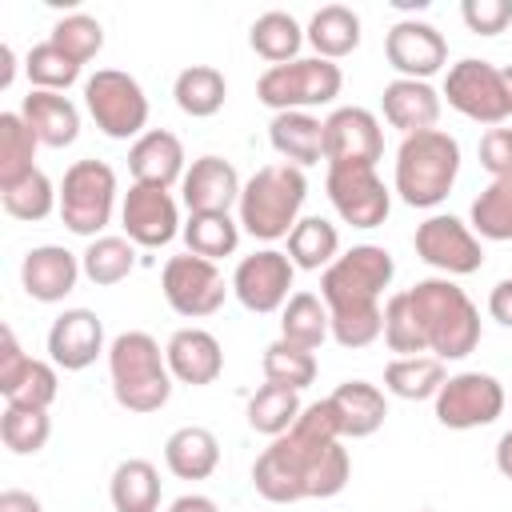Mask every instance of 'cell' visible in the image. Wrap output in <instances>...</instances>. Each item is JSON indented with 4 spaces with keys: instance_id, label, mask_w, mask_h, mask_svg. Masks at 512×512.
I'll return each instance as SVG.
<instances>
[{
    "instance_id": "cell-1",
    "label": "cell",
    "mask_w": 512,
    "mask_h": 512,
    "mask_svg": "<svg viewBox=\"0 0 512 512\" xmlns=\"http://www.w3.org/2000/svg\"><path fill=\"white\" fill-rule=\"evenodd\" d=\"M408 300L420 316L428 352L436 360H464L468 352H476L480 312L460 284H452L448 276H428V280H416L408 288Z\"/></svg>"
},
{
    "instance_id": "cell-2",
    "label": "cell",
    "mask_w": 512,
    "mask_h": 512,
    "mask_svg": "<svg viewBox=\"0 0 512 512\" xmlns=\"http://www.w3.org/2000/svg\"><path fill=\"white\" fill-rule=\"evenodd\" d=\"M304 196H308V180H304V168L296 164H264L256 168L244 188H240V228L252 236V240H280L296 228L300 220V208H304Z\"/></svg>"
},
{
    "instance_id": "cell-3",
    "label": "cell",
    "mask_w": 512,
    "mask_h": 512,
    "mask_svg": "<svg viewBox=\"0 0 512 512\" xmlns=\"http://www.w3.org/2000/svg\"><path fill=\"white\" fill-rule=\"evenodd\" d=\"M112 396L124 412H160L172 396V372L164 348L148 332H120L108 344Z\"/></svg>"
},
{
    "instance_id": "cell-4",
    "label": "cell",
    "mask_w": 512,
    "mask_h": 512,
    "mask_svg": "<svg viewBox=\"0 0 512 512\" xmlns=\"http://www.w3.org/2000/svg\"><path fill=\"white\" fill-rule=\"evenodd\" d=\"M460 176V144L444 128H428L400 140L396 192L408 208H436Z\"/></svg>"
},
{
    "instance_id": "cell-5",
    "label": "cell",
    "mask_w": 512,
    "mask_h": 512,
    "mask_svg": "<svg viewBox=\"0 0 512 512\" xmlns=\"http://www.w3.org/2000/svg\"><path fill=\"white\" fill-rule=\"evenodd\" d=\"M396 260L380 244H352L344 256H336L324 276H320V300L328 312H348V308H376L380 292L392 284Z\"/></svg>"
},
{
    "instance_id": "cell-6",
    "label": "cell",
    "mask_w": 512,
    "mask_h": 512,
    "mask_svg": "<svg viewBox=\"0 0 512 512\" xmlns=\"http://www.w3.org/2000/svg\"><path fill=\"white\" fill-rule=\"evenodd\" d=\"M340 64L324 56H300L292 64H276L256 80V96L272 112H308L332 104L340 96Z\"/></svg>"
},
{
    "instance_id": "cell-7",
    "label": "cell",
    "mask_w": 512,
    "mask_h": 512,
    "mask_svg": "<svg viewBox=\"0 0 512 512\" xmlns=\"http://www.w3.org/2000/svg\"><path fill=\"white\" fill-rule=\"evenodd\" d=\"M84 108L108 140H140L148 124V96L136 76L120 68H96L84 80Z\"/></svg>"
},
{
    "instance_id": "cell-8",
    "label": "cell",
    "mask_w": 512,
    "mask_h": 512,
    "mask_svg": "<svg viewBox=\"0 0 512 512\" xmlns=\"http://www.w3.org/2000/svg\"><path fill=\"white\" fill-rule=\"evenodd\" d=\"M116 208V172L104 160H76L60 180V220L68 232L96 240Z\"/></svg>"
},
{
    "instance_id": "cell-9",
    "label": "cell",
    "mask_w": 512,
    "mask_h": 512,
    "mask_svg": "<svg viewBox=\"0 0 512 512\" xmlns=\"http://www.w3.org/2000/svg\"><path fill=\"white\" fill-rule=\"evenodd\" d=\"M444 100L460 116H468L476 124H492V128H500L512 116L508 112L500 68L492 60H476V56H464V60H456L448 68V76H444Z\"/></svg>"
},
{
    "instance_id": "cell-10",
    "label": "cell",
    "mask_w": 512,
    "mask_h": 512,
    "mask_svg": "<svg viewBox=\"0 0 512 512\" xmlns=\"http://www.w3.org/2000/svg\"><path fill=\"white\" fill-rule=\"evenodd\" d=\"M160 288H164V300L176 316H188V320H200V316H212L224 296L232 292V284H224L220 268L204 256H168L164 272H160Z\"/></svg>"
},
{
    "instance_id": "cell-11",
    "label": "cell",
    "mask_w": 512,
    "mask_h": 512,
    "mask_svg": "<svg viewBox=\"0 0 512 512\" xmlns=\"http://www.w3.org/2000/svg\"><path fill=\"white\" fill-rule=\"evenodd\" d=\"M432 404H436V420L444 428L468 432V428L492 424L504 412L508 396H504V384L496 376H488V372H456V376H448L440 384Z\"/></svg>"
},
{
    "instance_id": "cell-12",
    "label": "cell",
    "mask_w": 512,
    "mask_h": 512,
    "mask_svg": "<svg viewBox=\"0 0 512 512\" xmlns=\"http://www.w3.org/2000/svg\"><path fill=\"white\" fill-rule=\"evenodd\" d=\"M384 156V132L380 120L360 108H332L324 120V160L328 168H376V160Z\"/></svg>"
},
{
    "instance_id": "cell-13",
    "label": "cell",
    "mask_w": 512,
    "mask_h": 512,
    "mask_svg": "<svg viewBox=\"0 0 512 512\" xmlns=\"http://www.w3.org/2000/svg\"><path fill=\"white\" fill-rule=\"evenodd\" d=\"M416 256L432 268H440L444 276H472L480 272L484 264V248H480V236L456 220V216H428L424 224H416Z\"/></svg>"
},
{
    "instance_id": "cell-14",
    "label": "cell",
    "mask_w": 512,
    "mask_h": 512,
    "mask_svg": "<svg viewBox=\"0 0 512 512\" xmlns=\"http://www.w3.org/2000/svg\"><path fill=\"white\" fill-rule=\"evenodd\" d=\"M292 276H296V264L288 260V252L260 248V252H252V256H244L236 264V272H232V296L248 312L268 316V312H280L288 304Z\"/></svg>"
},
{
    "instance_id": "cell-15",
    "label": "cell",
    "mask_w": 512,
    "mask_h": 512,
    "mask_svg": "<svg viewBox=\"0 0 512 512\" xmlns=\"http://www.w3.org/2000/svg\"><path fill=\"white\" fill-rule=\"evenodd\" d=\"M324 188L336 216L352 228H380L392 212V196L376 168H328Z\"/></svg>"
},
{
    "instance_id": "cell-16",
    "label": "cell",
    "mask_w": 512,
    "mask_h": 512,
    "mask_svg": "<svg viewBox=\"0 0 512 512\" xmlns=\"http://www.w3.org/2000/svg\"><path fill=\"white\" fill-rule=\"evenodd\" d=\"M276 444L292 456V464L300 468V480H304V496L308 500H328V496H340L348 476H352V464H348V452L340 448V440H308L300 432H284L276 436Z\"/></svg>"
},
{
    "instance_id": "cell-17",
    "label": "cell",
    "mask_w": 512,
    "mask_h": 512,
    "mask_svg": "<svg viewBox=\"0 0 512 512\" xmlns=\"http://www.w3.org/2000/svg\"><path fill=\"white\" fill-rule=\"evenodd\" d=\"M120 224H124V236L136 248H164L184 228L172 192L168 188H148V184H132L124 192Z\"/></svg>"
},
{
    "instance_id": "cell-18",
    "label": "cell",
    "mask_w": 512,
    "mask_h": 512,
    "mask_svg": "<svg viewBox=\"0 0 512 512\" xmlns=\"http://www.w3.org/2000/svg\"><path fill=\"white\" fill-rule=\"evenodd\" d=\"M384 56L404 80H428L448 64V40L428 20H396L384 36Z\"/></svg>"
},
{
    "instance_id": "cell-19",
    "label": "cell",
    "mask_w": 512,
    "mask_h": 512,
    "mask_svg": "<svg viewBox=\"0 0 512 512\" xmlns=\"http://www.w3.org/2000/svg\"><path fill=\"white\" fill-rule=\"evenodd\" d=\"M104 352V324L92 308H64L48 328V356L64 372H84Z\"/></svg>"
},
{
    "instance_id": "cell-20",
    "label": "cell",
    "mask_w": 512,
    "mask_h": 512,
    "mask_svg": "<svg viewBox=\"0 0 512 512\" xmlns=\"http://www.w3.org/2000/svg\"><path fill=\"white\" fill-rule=\"evenodd\" d=\"M164 360H168L172 380L192 384V388L216 384L224 372V348L208 328H176L164 344Z\"/></svg>"
},
{
    "instance_id": "cell-21",
    "label": "cell",
    "mask_w": 512,
    "mask_h": 512,
    "mask_svg": "<svg viewBox=\"0 0 512 512\" xmlns=\"http://www.w3.org/2000/svg\"><path fill=\"white\" fill-rule=\"evenodd\" d=\"M80 272H84L80 260H76L68 248H60V244L28 248L24 260H20V284H24V292H28L32 300H40V304L64 300V296L76 288Z\"/></svg>"
},
{
    "instance_id": "cell-22",
    "label": "cell",
    "mask_w": 512,
    "mask_h": 512,
    "mask_svg": "<svg viewBox=\"0 0 512 512\" xmlns=\"http://www.w3.org/2000/svg\"><path fill=\"white\" fill-rule=\"evenodd\" d=\"M240 176L224 156H200L180 180V196L188 212H232L240 204Z\"/></svg>"
},
{
    "instance_id": "cell-23",
    "label": "cell",
    "mask_w": 512,
    "mask_h": 512,
    "mask_svg": "<svg viewBox=\"0 0 512 512\" xmlns=\"http://www.w3.org/2000/svg\"><path fill=\"white\" fill-rule=\"evenodd\" d=\"M128 172H132V184H148V188H172L176 180H184L188 168H184L180 136L164 128H148L128 148Z\"/></svg>"
},
{
    "instance_id": "cell-24",
    "label": "cell",
    "mask_w": 512,
    "mask_h": 512,
    "mask_svg": "<svg viewBox=\"0 0 512 512\" xmlns=\"http://www.w3.org/2000/svg\"><path fill=\"white\" fill-rule=\"evenodd\" d=\"M380 112L404 136H416V132L436 128V120H440V92L428 80H404V76H396L380 92Z\"/></svg>"
},
{
    "instance_id": "cell-25",
    "label": "cell",
    "mask_w": 512,
    "mask_h": 512,
    "mask_svg": "<svg viewBox=\"0 0 512 512\" xmlns=\"http://www.w3.org/2000/svg\"><path fill=\"white\" fill-rule=\"evenodd\" d=\"M336 420H340V436L344 440H364L372 432H380L384 416H388V400L376 384L368 380H344L336 384V392L328 396Z\"/></svg>"
},
{
    "instance_id": "cell-26",
    "label": "cell",
    "mask_w": 512,
    "mask_h": 512,
    "mask_svg": "<svg viewBox=\"0 0 512 512\" xmlns=\"http://www.w3.org/2000/svg\"><path fill=\"white\" fill-rule=\"evenodd\" d=\"M268 140L284 164L308 168L324 160V120L312 112H276L268 124Z\"/></svg>"
},
{
    "instance_id": "cell-27",
    "label": "cell",
    "mask_w": 512,
    "mask_h": 512,
    "mask_svg": "<svg viewBox=\"0 0 512 512\" xmlns=\"http://www.w3.org/2000/svg\"><path fill=\"white\" fill-rule=\"evenodd\" d=\"M20 116L32 124V132L40 136V144L48 148H68L76 136H80V112L68 96L60 92H40L32 88L20 104Z\"/></svg>"
},
{
    "instance_id": "cell-28",
    "label": "cell",
    "mask_w": 512,
    "mask_h": 512,
    "mask_svg": "<svg viewBox=\"0 0 512 512\" xmlns=\"http://www.w3.org/2000/svg\"><path fill=\"white\" fill-rule=\"evenodd\" d=\"M164 464L180 480H208L220 464V440L200 424H184L164 440Z\"/></svg>"
},
{
    "instance_id": "cell-29",
    "label": "cell",
    "mask_w": 512,
    "mask_h": 512,
    "mask_svg": "<svg viewBox=\"0 0 512 512\" xmlns=\"http://www.w3.org/2000/svg\"><path fill=\"white\" fill-rule=\"evenodd\" d=\"M304 40L316 48V56L324 60H344L348 52L360 48V16L344 4H324L312 12L308 28H304Z\"/></svg>"
},
{
    "instance_id": "cell-30",
    "label": "cell",
    "mask_w": 512,
    "mask_h": 512,
    "mask_svg": "<svg viewBox=\"0 0 512 512\" xmlns=\"http://www.w3.org/2000/svg\"><path fill=\"white\" fill-rule=\"evenodd\" d=\"M108 496L116 512H156L160 508V472L152 460H120L112 480H108Z\"/></svg>"
},
{
    "instance_id": "cell-31",
    "label": "cell",
    "mask_w": 512,
    "mask_h": 512,
    "mask_svg": "<svg viewBox=\"0 0 512 512\" xmlns=\"http://www.w3.org/2000/svg\"><path fill=\"white\" fill-rule=\"evenodd\" d=\"M328 336H332L328 304H324L316 292H292L288 304L280 308V340L316 352Z\"/></svg>"
},
{
    "instance_id": "cell-32",
    "label": "cell",
    "mask_w": 512,
    "mask_h": 512,
    "mask_svg": "<svg viewBox=\"0 0 512 512\" xmlns=\"http://www.w3.org/2000/svg\"><path fill=\"white\" fill-rule=\"evenodd\" d=\"M172 96H176V108L192 120H208L224 108L228 100V84H224V72L212 68V64H192L176 76L172 84Z\"/></svg>"
},
{
    "instance_id": "cell-33",
    "label": "cell",
    "mask_w": 512,
    "mask_h": 512,
    "mask_svg": "<svg viewBox=\"0 0 512 512\" xmlns=\"http://www.w3.org/2000/svg\"><path fill=\"white\" fill-rule=\"evenodd\" d=\"M252 488L268 500V504H296V500H308L304 496V480H300V468L292 464V456L272 440L256 464H252Z\"/></svg>"
},
{
    "instance_id": "cell-34",
    "label": "cell",
    "mask_w": 512,
    "mask_h": 512,
    "mask_svg": "<svg viewBox=\"0 0 512 512\" xmlns=\"http://www.w3.org/2000/svg\"><path fill=\"white\" fill-rule=\"evenodd\" d=\"M248 44H252V52H256L260 60H268L272 68H276V64H292V60H300L296 52H300V44H304V28H300L288 12L272 8V12H264V16L252 20Z\"/></svg>"
},
{
    "instance_id": "cell-35",
    "label": "cell",
    "mask_w": 512,
    "mask_h": 512,
    "mask_svg": "<svg viewBox=\"0 0 512 512\" xmlns=\"http://www.w3.org/2000/svg\"><path fill=\"white\" fill-rule=\"evenodd\" d=\"M184 244L192 256L204 260H224L236 252L240 244V220H232V212H188V224L180 228Z\"/></svg>"
},
{
    "instance_id": "cell-36",
    "label": "cell",
    "mask_w": 512,
    "mask_h": 512,
    "mask_svg": "<svg viewBox=\"0 0 512 512\" xmlns=\"http://www.w3.org/2000/svg\"><path fill=\"white\" fill-rule=\"evenodd\" d=\"M340 256V232L324 216H300L288 232V260L304 272H320Z\"/></svg>"
},
{
    "instance_id": "cell-37",
    "label": "cell",
    "mask_w": 512,
    "mask_h": 512,
    "mask_svg": "<svg viewBox=\"0 0 512 512\" xmlns=\"http://www.w3.org/2000/svg\"><path fill=\"white\" fill-rule=\"evenodd\" d=\"M444 380L448 372H444V360L436 356H396L384 368V392L400 400H436Z\"/></svg>"
},
{
    "instance_id": "cell-38",
    "label": "cell",
    "mask_w": 512,
    "mask_h": 512,
    "mask_svg": "<svg viewBox=\"0 0 512 512\" xmlns=\"http://www.w3.org/2000/svg\"><path fill=\"white\" fill-rule=\"evenodd\" d=\"M36 148H40V136L32 132V124L20 112H4L0 116V188L36 172Z\"/></svg>"
},
{
    "instance_id": "cell-39",
    "label": "cell",
    "mask_w": 512,
    "mask_h": 512,
    "mask_svg": "<svg viewBox=\"0 0 512 512\" xmlns=\"http://www.w3.org/2000/svg\"><path fill=\"white\" fill-rule=\"evenodd\" d=\"M300 416V392L284 388V384H260L252 396H248V428L260 432V436H284Z\"/></svg>"
},
{
    "instance_id": "cell-40",
    "label": "cell",
    "mask_w": 512,
    "mask_h": 512,
    "mask_svg": "<svg viewBox=\"0 0 512 512\" xmlns=\"http://www.w3.org/2000/svg\"><path fill=\"white\" fill-rule=\"evenodd\" d=\"M80 268L100 288L120 284L136 268V244L128 236H96V240H88V248L80 256Z\"/></svg>"
},
{
    "instance_id": "cell-41",
    "label": "cell",
    "mask_w": 512,
    "mask_h": 512,
    "mask_svg": "<svg viewBox=\"0 0 512 512\" xmlns=\"http://www.w3.org/2000/svg\"><path fill=\"white\" fill-rule=\"evenodd\" d=\"M52 436V420L48 408H28V404H4L0 412V440L8 452L16 456H36Z\"/></svg>"
},
{
    "instance_id": "cell-42",
    "label": "cell",
    "mask_w": 512,
    "mask_h": 512,
    "mask_svg": "<svg viewBox=\"0 0 512 512\" xmlns=\"http://www.w3.org/2000/svg\"><path fill=\"white\" fill-rule=\"evenodd\" d=\"M0 204H4V212H8L12 220L36 224V220H44L52 208H60V192H56L52 180L36 168V172H28L24 180L0 188Z\"/></svg>"
},
{
    "instance_id": "cell-43",
    "label": "cell",
    "mask_w": 512,
    "mask_h": 512,
    "mask_svg": "<svg viewBox=\"0 0 512 512\" xmlns=\"http://www.w3.org/2000/svg\"><path fill=\"white\" fill-rule=\"evenodd\" d=\"M260 368H264V380L268 384H284L292 392H300V388H308L316 380V356L308 348L288 344V340H272L264 348Z\"/></svg>"
},
{
    "instance_id": "cell-44",
    "label": "cell",
    "mask_w": 512,
    "mask_h": 512,
    "mask_svg": "<svg viewBox=\"0 0 512 512\" xmlns=\"http://www.w3.org/2000/svg\"><path fill=\"white\" fill-rule=\"evenodd\" d=\"M480 240H512V180H492L472 200V224Z\"/></svg>"
},
{
    "instance_id": "cell-45",
    "label": "cell",
    "mask_w": 512,
    "mask_h": 512,
    "mask_svg": "<svg viewBox=\"0 0 512 512\" xmlns=\"http://www.w3.org/2000/svg\"><path fill=\"white\" fill-rule=\"evenodd\" d=\"M24 72H28L32 88H40V92H64V88H72L80 80V64L68 52H60L52 40L28 48Z\"/></svg>"
},
{
    "instance_id": "cell-46",
    "label": "cell",
    "mask_w": 512,
    "mask_h": 512,
    "mask_svg": "<svg viewBox=\"0 0 512 512\" xmlns=\"http://www.w3.org/2000/svg\"><path fill=\"white\" fill-rule=\"evenodd\" d=\"M384 344L400 356H424L428 352V340H424V328H420V316L408 300V288L404 292H392L388 304H384Z\"/></svg>"
},
{
    "instance_id": "cell-47",
    "label": "cell",
    "mask_w": 512,
    "mask_h": 512,
    "mask_svg": "<svg viewBox=\"0 0 512 512\" xmlns=\"http://www.w3.org/2000/svg\"><path fill=\"white\" fill-rule=\"evenodd\" d=\"M60 52H68L76 64H88L100 48H104V28H100V20L96 16H88V12H72V16H60L56 24H52V36H48Z\"/></svg>"
},
{
    "instance_id": "cell-48",
    "label": "cell",
    "mask_w": 512,
    "mask_h": 512,
    "mask_svg": "<svg viewBox=\"0 0 512 512\" xmlns=\"http://www.w3.org/2000/svg\"><path fill=\"white\" fill-rule=\"evenodd\" d=\"M332 320V340L340 348H368L384 336V308H348V312H328Z\"/></svg>"
},
{
    "instance_id": "cell-49",
    "label": "cell",
    "mask_w": 512,
    "mask_h": 512,
    "mask_svg": "<svg viewBox=\"0 0 512 512\" xmlns=\"http://www.w3.org/2000/svg\"><path fill=\"white\" fill-rule=\"evenodd\" d=\"M56 392H60L56 368H52L48 360H32L28 372H24V380H20L4 400H12V404H28V408H48V404L56 400Z\"/></svg>"
},
{
    "instance_id": "cell-50",
    "label": "cell",
    "mask_w": 512,
    "mask_h": 512,
    "mask_svg": "<svg viewBox=\"0 0 512 512\" xmlns=\"http://www.w3.org/2000/svg\"><path fill=\"white\" fill-rule=\"evenodd\" d=\"M460 16L476 36H500L512 24V0H464Z\"/></svg>"
},
{
    "instance_id": "cell-51",
    "label": "cell",
    "mask_w": 512,
    "mask_h": 512,
    "mask_svg": "<svg viewBox=\"0 0 512 512\" xmlns=\"http://www.w3.org/2000/svg\"><path fill=\"white\" fill-rule=\"evenodd\" d=\"M480 168L492 180H512V128H488L480 136Z\"/></svg>"
},
{
    "instance_id": "cell-52",
    "label": "cell",
    "mask_w": 512,
    "mask_h": 512,
    "mask_svg": "<svg viewBox=\"0 0 512 512\" xmlns=\"http://www.w3.org/2000/svg\"><path fill=\"white\" fill-rule=\"evenodd\" d=\"M28 364H32V356H24V348H20L16 332H12V328H4V332H0V392H4V396L24 380Z\"/></svg>"
},
{
    "instance_id": "cell-53",
    "label": "cell",
    "mask_w": 512,
    "mask_h": 512,
    "mask_svg": "<svg viewBox=\"0 0 512 512\" xmlns=\"http://www.w3.org/2000/svg\"><path fill=\"white\" fill-rule=\"evenodd\" d=\"M488 316H492L496 324L512 328V276H508V280H500V284L488 292Z\"/></svg>"
},
{
    "instance_id": "cell-54",
    "label": "cell",
    "mask_w": 512,
    "mask_h": 512,
    "mask_svg": "<svg viewBox=\"0 0 512 512\" xmlns=\"http://www.w3.org/2000/svg\"><path fill=\"white\" fill-rule=\"evenodd\" d=\"M0 512H44V508H40V500L32 492L8 488V492H0Z\"/></svg>"
},
{
    "instance_id": "cell-55",
    "label": "cell",
    "mask_w": 512,
    "mask_h": 512,
    "mask_svg": "<svg viewBox=\"0 0 512 512\" xmlns=\"http://www.w3.org/2000/svg\"><path fill=\"white\" fill-rule=\"evenodd\" d=\"M168 512H220L212 496H200V492H184L168 504Z\"/></svg>"
},
{
    "instance_id": "cell-56",
    "label": "cell",
    "mask_w": 512,
    "mask_h": 512,
    "mask_svg": "<svg viewBox=\"0 0 512 512\" xmlns=\"http://www.w3.org/2000/svg\"><path fill=\"white\" fill-rule=\"evenodd\" d=\"M496 468H500V476H508V480H512V428L496 440Z\"/></svg>"
},
{
    "instance_id": "cell-57",
    "label": "cell",
    "mask_w": 512,
    "mask_h": 512,
    "mask_svg": "<svg viewBox=\"0 0 512 512\" xmlns=\"http://www.w3.org/2000/svg\"><path fill=\"white\" fill-rule=\"evenodd\" d=\"M12 76H16V56H12L8 44H0V88H8Z\"/></svg>"
},
{
    "instance_id": "cell-58",
    "label": "cell",
    "mask_w": 512,
    "mask_h": 512,
    "mask_svg": "<svg viewBox=\"0 0 512 512\" xmlns=\"http://www.w3.org/2000/svg\"><path fill=\"white\" fill-rule=\"evenodd\" d=\"M500 80H504V96H508V112H512V64L500 68Z\"/></svg>"
},
{
    "instance_id": "cell-59",
    "label": "cell",
    "mask_w": 512,
    "mask_h": 512,
    "mask_svg": "<svg viewBox=\"0 0 512 512\" xmlns=\"http://www.w3.org/2000/svg\"><path fill=\"white\" fill-rule=\"evenodd\" d=\"M420 512H432V508H420Z\"/></svg>"
}]
</instances>
